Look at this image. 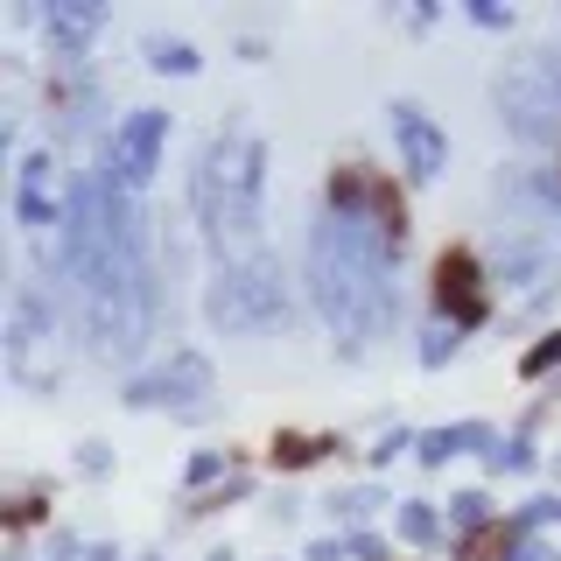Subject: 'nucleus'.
I'll use <instances>...</instances> for the list:
<instances>
[{
  "mask_svg": "<svg viewBox=\"0 0 561 561\" xmlns=\"http://www.w3.org/2000/svg\"><path fill=\"white\" fill-rule=\"evenodd\" d=\"M204 309L225 337H274V330H288V280H280V267L267 253L225 260Z\"/></svg>",
  "mask_w": 561,
  "mask_h": 561,
  "instance_id": "2",
  "label": "nucleus"
},
{
  "mask_svg": "<svg viewBox=\"0 0 561 561\" xmlns=\"http://www.w3.org/2000/svg\"><path fill=\"white\" fill-rule=\"evenodd\" d=\"M162 134H169V113H134L127 127L113 134V162H119V183L140 190L154 175V154H162Z\"/></svg>",
  "mask_w": 561,
  "mask_h": 561,
  "instance_id": "6",
  "label": "nucleus"
},
{
  "mask_svg": "<svg viewBox=\"0 0 561 561\" xmlns=\"http://www.w3.org/2000/svg\"><path fill=\"white\" fill-rule=\"evenodd\" d=\"M499 113L513 119V134L554 140L561 148V78H548V70H513V78H499Z\"/></svg>",
  "mask_w": 561,
  "mask_h": 561,
  "instance_id": "4",
  "label": "nucleus"
},
{
  "mask_svg": "<svg viewBox=\"0 0 561 561\" xmlns=\"http://www.w3.org/2000/svg\"><path fill=\"white\" fill-rule=\"evenodd\" d=\"M393 140H400V154H408V175H414V183L443 175L449 140H443V127H435V119L421 113V105H393Z\"/></svg>",
  "mask_w": 561,
  "mask_h": 561,
  "instance_id": "7",
  "label": "nucleus"
},
{
  "mask_svg": "<svg viewBox=\"0 0 561 561\" xmlns=\"http://www.w3.org/2000/svg\"><path fill=\"white\" fill-rule=\"evenodd\" d=\"M449 513H456V526H478V519H484V499H478V491H470V499H456Z\"/></svg>",
  "mask_w": 561,
  "mask_h": 561,
  "instance_id": "14",
  "label": "nucleus"
},
{
  "mask_svg": "<svg viewBox=\"0 0 561 561\" xmlns=\"http://www.w3.org/2000/svg\"><path fill=\"white\" fill-rule=\"evenodd\" d=\"M49 35H57L64 49L92 43V35H99V8H57V14H49Z\"/></svg>",
  "mask_w": 561,
  "mask_h": 561,
  "instance_id": "10",
  "label": "nucleus"
},
{
  "mask_svg": "<svg viewBox=\"0 0 561 561\" xmlns=\"http://www.w3.org/2000/svg\"><path fill=\"white\" fill-rule=\"evenodd\" d=\"M400 534H408V540H428V534H435L428 505H408V513H400Z\"/></svg>",
  "mask_w": 561,
  "mask_h": 561,
  "instance_id": "12",
  "label": "nucleus"
},
{
  "mask_svg": "<svg viewBox=\"0 0 561 561\" xmlns=\"http://www.w3.org/2000/svg\"><path fill=\"white\" fill-rule=\"evenodd\" d=\"M140 49H148V64H154V70H175V78H190V70H197V49L175 43V35H148Z\"/></svg>",
  "mask_w": 561,
  "mask_h": 561,
  "instance_id": "11",
  "label": "nucleus"
},
{
  "mask_svg": "<svg viewBox=\"0 0 561 561\" xmlns=\"http://www.w3.org/2000/svg\"><path fill=\"white\" fill-rule=\"evenodd\" d=\"M14 210H22V225H57V204H49V154H28Z\"/></svg>",
  "mask_w": 561,
  "mask_h": 561,
  "instance_id": "9",
  "label": "nucleus"
},
{
  "mask_svg": "<svg viewBox=\"0 0 561 561\" xmlns=\"http://www.w3.org/2000/svg\"><path fill=\"white\" fill-rule=\"evenodd\" d=\"M491 463H499V470H526L534 456H526V443H499V456H491Z\"/></svg>",
  "mask_w": 561,
  "mask_h": 561,
  "instance_id": "13",
  "label": "nucleus"
},
{
  "mask_svg": "<svg viewBox=\"0 0 561 561\" xmlns=\"http://www.w3.org/2000/svg\"><path fill=\"white\" fill-rule=\"evenodd\" d=\"M260 204H267V148H260V134L225 127L197 162V218H204L210 245L232 260H253L260 218H267Z\"/></svg>",
  "mask_w": 561,
  "mask_h": 561,
  "instance_id": "1",
  "label": "nucleus"
},
{
  "mask_svg": "<svg viewBox=\"0 0 561 561\" xmlns=\"http://www.w3.org/2000/svg\"><path fill=\"white\" fill-rule=\"evenodd\" d=\"M134 408H183V414H204V400H210V365L197 358V351H175V358L162 365L154 379H134Z\"/></svg>",
  "mask_w": 561,
  "mask_h": 561,
  "instance_id": "5",
  "label": "nucleus"
},
{
  "mask_svg": "<svg viewBox=\"0 0 561 561\" xmlns=\"http://www.w3.org/2000/svg\"><path fill=\"white\" fill-rule=\"evenodd\" d=\"M435 295H443V309H456V323H478V316H484L478 260H470V253H443V267H435Z\"/></svg>",
  "mask_w": 561,
  "mask_h": 561,
  "instance_id": "8",
  "label": "nucleus"
},
{
  "mask_svg": "<svg viewBox=\"0 0 561 561\" xmlns=\"http://www.w3.org/2000/svg\"><path fill=\"white\" fill-rule=\"evenodd\" d=\"M8 373L22 386H57L64 358H57V309L35 288H14L8 302Z\"/></svg>",
  "mask_w": 561,
  "mask_h": 561,
  "instance_id": "3",
  "label": "nucleus"
},
{
  "mask_svg": "<svg viewBox=\"0 0 561 561\" xmlns=\"http://www.w3.org/2000/svg\"><path fill=\"white\" fill-rule=\"evenodd\" d=\"M554 358H561V337H548V344H540V351H534V358H526V373H548V365H554Z\"/></svg>",
  "mask_w": 561,
  "mask_h": 561,
  "instance_id": "15",
  "label": "nucleus"
}]
</instances>
